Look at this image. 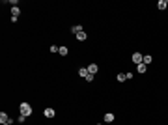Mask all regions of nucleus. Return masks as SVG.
<instances>
[{
    "instance_id": "dca6fc26",
    "label": "nucleus",
    "mask_w": 168,
    "mask_h": 125,
    "mask_svg": "<svg viewBox=\"0 0 168 125\" xmlns=\"http://www.w3.org/2000/svg\"><path fill=\"white\" fill-rule=\"evenodd\" d=\"M60 51V47H56V45H51V49H49V52H58Z\"/></svg>"
},
{
    "instance_id": "4468645a",
    "label": "nucleus",
    "mask_w": 168,
    "mask_h": 125,
    "mask_svg": "<svg viewBox=\"0 0 168 125\" xmlns=\"http://www.w3.org/2000/svg\"><path fill=\"white\" fill-rule=\"evenodd\" d=\"M116 78H118V82H123V80H127V77H125L123 73H120V75H118Z\"/></svg>"
},
{
    "instance_id": "6e6552de",
    "label": "nucleus",
    "mask_w": 168,
    "mask_h": 125,
    "mask_svg": "<svg viewBox=\"0 0 168 125\" xmlns=\"http://www.w3.org/2000/svg\"><path fill=\"white\" fill-rule=\"evenodd\" d=\"M78 75H80V77H84V78H86V77L90 75V73H88V67H80V69H78Z\"/></svg>"
},
{
    "instance_id": "f3484780",
    "label": "nucleus",
    "mask_w": 168,
    "mask_h": 125,
    "mask_svg": "<svg viewBox=\"0 0 168 125\" xmlns=\"http://www.w3.org/2000/svg\"><path fill=\"white\" fill-rule=\"evenodd\" d=\"M24 119H26V116H23V114H19V123H24Z\"/></svg>"
},
{
    "instance_id": "f257e3e1",
    "label": "nucleus",
    "mask_w": 168,
    "mask_h": 125,
    "mask_svg": "<svg viewBox=\"0 0 168 125\" xmlns=\"http://www.w3.org/2000/svg\"><path fill=\"white\" fill-rule=\"evenodd\" d=\"M19 112L23 114V116H30V114H32V107L28 105V103H21V107H19Z\"/></svg>"
},
{
    "instance_id": "20e7f679",
    "label": "nucleus",
    "mask_w": 168,
    "mask_h": 125,
    "mask_svg": "<svg viewBox=\"0 0 168 125\" xmlns=\"http://www.w3.org/2000/svg\"><path fill=\"white\" fill-rule=\"evenodd\" d=\"M0 123H11V119L6 112H0Z\"/></svg>"
},
{
    "instance_id": "0eeeda50",
    "label": "nucleus",
    "mask_w": 168,
    "mask_h": 125,
    "mask_svg": "<svg viewBox=\"0 0 168 125\" xmlns=\"http://www.w3.org/2000/svg\"><path fill=\"white\" fill-rule=\"evenodd\" d=\"M19 15H21L19 6H13V8H11V17H17V19H19Z\"/></svg>"
},
{
    "instance_id": "2eb2a0df",
    "label": "nucleus",
    "mask_w": 168,
    "mask_h": 125,
    "mask_svg": "<svg viewBox=\"0 0 168 125\" xmlns=\"http://www.w3.org/2000/svg\"><path fill=\"white\" fill-rule=\"evenodd\" d=\"M151 60H153L151 56H144V64H146V66H148V64H151Z\"/></svg>"
},
{
    "instance_id": "f03ea898",
    "label": "nucleus",
    "mask_w": 168,
    "mask_h": 125,
    "mask_svg": "<svg viewBox=\"0 0 168 125\" xmlns=\"http://www.w3.org/2000/svg\"><path fill=\"white\" fill-rule=\"evenodd\" d=\"M131 60L135 62V64H136V66H138V64H144V56H142L140 52H135V54L131 56Z\"/></svg>"
},
{
    "instance_id": "9d476101",
    "label": "nucleus",
    "mask_w": 168,
    "mask_h": 125,
    "mask_svg": "<svg viewBox=\"0 0 168 125\" xmlns=\"http://www.w3.org/2000/svg\"><path fill=\"white\" fill-rule=\"evenodd\" d=\"M159 9H166V6H168V2H166V0H159Z\"/></svg>"
},
{
    "instance_id": "f8f14e48",
    "label": "nucleus",
    "mask_w": 168,
    "mask_h": 125,
    "mask_svg": "<svg viewBox=\"0 0 168 125\" xmlns=\"http://www.w3.org/2000/svg\"><path fill=\"white\" fill-rule=\"evenodd\" d=\"M71 32H73V34H80V32H84V30H82V26L78 24V26H73V28H71Z\"/></svg>"
},
{
    "instance_id": "1a4fd4ad",
    "label": "nucleus",
    "mask_w": 168,
    "mask_h": 125,
    "mask_svg": "<svg viewBox=\"0 0 168 125\" xmlns=\"http://www.w3.org/2000/svg\"><path fill=\"white\" fill-rule=\"evenodd\" d=\"M86 37H88V36H86V32H80V34H77V39H78V41H86Z\"/></svg>"
},
{
    "instance_id": "7ed1b4c3",
    "label": "nucleus",
    "mask_w": 168,
    "mask_h": 125,
    "mask_svg": "<svg viewBox=\"0 0 168 125\" xmlns=\"http://www.w3.org/2000/svg\"><path fill=\"white\" fill-rule=\"evenodd\" d=\"M97 71H99V66H97V64H90V66H88V73H90V75H95Z\"/></svg>"
},
{
    "instance_id": "423d86ee",
    "label": "nucleus",
    "mask_w": 168,
    "mask_h": 125,
    "mask_svg": "<svg viewBox=\"0 0 168 125\" xmlns=\"http://www.w3.org/2000/svg\"><path fill=\"white\" fill-rule=\"evenodd\" d=\"M43 116L45 118H54V108H45L43 110Z\"/></svg>"
},
{
    "instance_id": "ddd939ff",
    "label": "nucleus",
    "mask_w": 168,
    "mask_h": 125,
    "mask_svg": "<svg viewBox=\"0 0 168 125\" xmlns=\"http://www.w3.org/2000/svg\"><path fill=\"white\" fill-rule=\"evenodd\" d=\"M58 52H60L62 56H67V52H69V49H67V47H60V51H58Z\"/></svg>"
},
{
    "instance_id": "39448f33",
    "label": "nucleus",
    "mask_w": 168,
    "mask_h": 125,
    "mask_svg": "<svg viewBox=\"0 0 168 125\" xmlns=\"http://www.w3.org/2000/svg\"><path fill=\"white\" fill-rule=\"evenodd\" d=\"M116 119V116L112 114V112H107V114H105V123H112Z\"/></svg>"
},
{
    "instance_id": "a211bd4d",
    "label": "nucleus",
    "mask_w": 168,
    "mask_h": 125,
    "mask_svg": "<svg viewBox=\"0 0 168 125\" xmlns=\"http://www.w3.org/2000/svg\"><path fill=\"white\" fill-rule=\"evenodd\" d=\"M2 125H9V123H2Z\"/></svg>"
},
{
    "instance_id": "9b49d317",
    "label": "nucleus",
    "mask_w": 168,
    "mask_h": 125,
    "mask_svg": "<svg viewBox=\"0 0 168 125\" xmlns=\"http://www.w3.org/2000/svg\"><path fill=\"white\" fill-rule=\"evenodd\" d=\"M136 69H138V73H146V69H148V67H146V64H138Z\"/></svg>"
}]
</instances>
